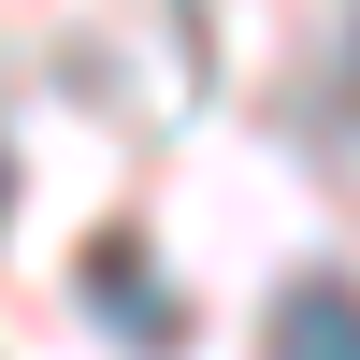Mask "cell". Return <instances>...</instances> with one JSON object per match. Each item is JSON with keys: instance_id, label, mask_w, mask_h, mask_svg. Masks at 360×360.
Returning a JSON list of instances; mask_svg holds the SVG:
<instances>
[{"instance_id": "1", "label": "cell", "mask_w": 360, "mask_h": 360, "mask_svg": "<svg viewBox=\"0 0 360 360\" xmlns=\"http://www.w3.org/2000/svg\"><path fill=\"white\" fill-rule=\"evenodd\" d=\"M274 360H360V288L303 274V288L274 303Z\"/></svg>"}]
</instances>
